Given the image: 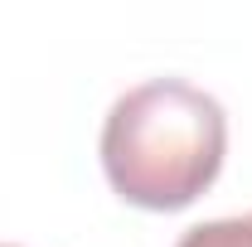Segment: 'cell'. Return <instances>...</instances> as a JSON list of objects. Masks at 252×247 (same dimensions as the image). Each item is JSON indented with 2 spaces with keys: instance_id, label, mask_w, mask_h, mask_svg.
I'll list each match as a JSON object with an SVG mask.
<instances>
[{
  "instance_id": "obj_1",
  "label": "cell",
  "mask_w": 252,
  "mask_h": 247,
  "mask_svg": "<svg viewBox=\"0 0 252 247\" xmlns=\"http://www.w3.org/2000/svg\"><path fill=\"white\" fill-rule=\"evenodd\" d=\"M228 155V117L219 97L185 78L126 88L102 122V170L126 204L175 214L219 180Z\"/></svg>"
},
{
  "instance_id": "obj_2",
  "label": "cell",
  "mask_w": 252,
  "mask_h": 247,
  "mask_svg": "<svg viewBox=\"0 0 252 247\" xmlns=\"http://www.w3.org/2000/svg\"><path fill=\"white\" fill-rule=\"evenodd\" d=\"M175 247H252V214H243V218H214V223H194Z\"/></svg>"
},
{
  "instance_id": "obj_3",
  "label": "cell",
  "mask_w": 252,
  "mask_h": 247,
  "mask_svg": "<svg viewBox=\"0 0 252 247\" xmlns=\"http://www.w3.org/2000/svg\"><path fill=\"white\" fill-rule=\"evenodd\" d=\"M0 247H10V243H0Z\"/></svg>"
}]
</instances>
